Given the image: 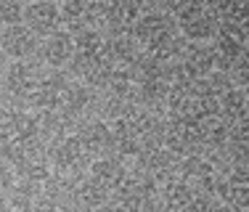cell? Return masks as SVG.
Here are the masks:
<instances>
[{
	"label": "cell",
	"mask_w": 249,
	"mask_h": 212,
	"mask_svg": "<svg viewBox=\"0 0 249 212\" xmlns=\"http://www.w3.org/2000/svg\"><path fill=\"white\" fill-rule=\"evenodd\" d=\"M21 21H24L35 35H51L61 27V8H58L53 0H29L24 5Z\"/></svg>",
	"instance_id": "6da1fadb"
},
{
	"label": "cell",
	"mask_w": 249,
	"mask_h": 212,
	"mask_svg": "<svg viewBox=\"0 0 249 212\" xmlns=\"http://www.w3.org/2000/svg\"><path fill=\"white\" fill-rule=\"evenodd\" d=\"M35 37L37 35L24 21H19V24H11L3 29V35H0V48L8 53L11 58H24L35 51V43H37Z\"/></svg>",
	"instance_id": "7a4b0ae2"
},
{
	"label": "cell",
	"mask_w": 249,
	"mask_h": 212,
	"mask_svg": "<svg viewBox=\"0 0 249 212\" xmlns=\"http://www.w3.org/2000/svg\"><path fill=\"white\" fill-rule=\"evenodd\" d=\"M45 43H43V56L51 67H64L74 58V37L72 32L67 29H56V32L45 35Z\"/></svg>",
	"instance_id": "3957f363"
},
{
	"label": "cell",
	"mask_w": 249,
	"mask_h": 212,
	"mask_svg": "<svg viewBox=\"0 0 249 212\" xmlns=\"http://www.w3.org/2000/svg\"><path fill=\"white\" fill-rule=\"evenodd\" d=\"M80 141L85 146V151H106L111 146V130L104 122H93V125H88L82 130Z\"/></svg>",
	"instance_id": "277c9868"
},
{
	"label": "cell",
	"mask_w": 249,
	"mask_h": 212,
	"mask_svg": "<svg viewBox=\"0 0 249 212\" xmlns=\"http://www.w3.org/2000/svg\"><path fill=\"white\" fill-rule=\"evenodd\" d=\"M82 151H85V146H82L80 138H64L61 143H58V149L53 151V159H56V164L61 170H69L77 164V159L82 157Z\"/></svg>",
	"instance_id": "5b68a950"
},
{
	"label": "cell",
	"mask_w": 249,
	"mask_h": 212,
	"mask_svg": "<svg viewBox=\"0 0 249 212\" xmlns=\"http://www.w3.org/2000/svg\"><path fill=\"white\" fill-rule=\"evenodd\" d=\"M93 180L98 186H109V183H120L122 180V164L111 157H104L93 164Z\"/></svg>",
	"instance_id": "8992f818"
},
{
	"label": "cell",
	"mask_w": 249,
	"mask_h": 212,
	"mask_svg": "<svg viewBox=\"0 0 249 212\" xmlns=\"http://www.w3.org/2000/svg\"><path fill=\"white\" fill-rule=\"evenodd\" d=\"M11 85L16 88V90H24L27 85H35L37 88V74H35V67H29L27 61H16L14 67H11Z\"/></svg>",
	"instance_id": "52a82bcc"
},
{
	"label": "cell",
	"mask_w": 249,
	"mask_h": 212,
	"mask_svg": "<svg viewBox=\"0 0 249 212\" xmlns=\"http://www.w3.org/2000/svg\"><path fill=\"white\" fill-rule=\"evenodd\" d=\"M90 101V90L85 85H67L64 88V104L69 111H82Z\"/></svg>",
	"instance_id": "ba28073f"
},
{
	"label": "cell",
	"mask_w": 249,
	"mask_h": 212,
	"mask_svg": "<svg viewBox=\"0 0 249 212\" xmlns=\"http://www.w3.org/2000/svg\"><path fill=\"white\" fill-rule=\"evenodd\" d=\"M162 16H146V19L138 21V37L143 43H157L164 32V24H162Z\"/></svg>",
	"instance_id": "9c48e42d"
},
{
	"label": "cell",
	"mask_w": 249,
	"mask_h": 212,
	"mask_svg": "<svg viewBox=\"0 0 249 212\" xmlns=\"http://www.w3.org/2000/svg\"><path fill=\"white\" fill-rule=\"evenodd\" d=\"M24 16V3L21 0H0V27L19 24Z\"/></svg>",
	"instance_id": "30bf717a"
},
{
	"label": "cell",
	"mask_w": 249,
	"mask_h": 212,
	"mask_svg": "<svg viewBox=\"0 0 249 212\" xmlns=\"http://www.w3.org/2000/svg\"><path fill=\"white\" fill-rule=\"evenodd\" d=\"M35 127H37V122L32 120L29 114H16L14 120H11V133L16 141L19 138H29V135H35Z\"/></svg>",
	"instance_id": "8fae6325"
},
{
	"label": "cell",
	"mask_w": 249,
	"mask_h": 212,
	"mask_svg": "<svg viewBox=\"0 0 249 212\" xmlns=\"http://www.w3.org/2000/svg\"><path fill=\"white\" fill-rule=\"evenodd\" d=\"M0 35H3V27H0Z\"/></svg>",
	"instance_id": "7c38bea8"
}]
</instances>
